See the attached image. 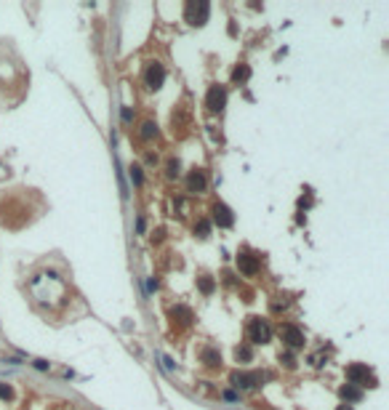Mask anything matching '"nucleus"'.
<instances>
[{"label":"nucleus","mask_w":389,"mask_h":410,"mask_svg":"<svg viewBox=\"0 0 389 410\" xmlns=\"http://www.w3.org/2000/svg\"><path fill=\"white\" fill-rule=\"evenodd\" d=\"M280 365H285L288 370H296V357H293V352H280Z\"/></svg>","instance_id":"obj_22"},{"label":"nucleus","mask_w":389,"mask_h":410,"mask_svg":"<svg viewBox=\"0 0 389 410\" xmlns=\"http://www.w3.org/2000/svg\"><path fill=\"white\" fill-rule=\"evenodd\" d=\"M168 317H171V322H174V325H182V328H190V325L194 322V314H192V309L187 306V304L171 306L168 309Z\"/></svg>","instance_id":"obj_12"},{"label":"nucleus","mask_w":389,"mask_h":410,"mask_svg":"<svg viewBox=\"0 0 389 410\" xmlns=\"http://www.w3.org/2000/svg\"><path fill=\"white\" fill-rule=\"evenodd\" d=\"M197 290L203 293V296H213L216 280H213V277H208V274H200V277H197Z\"/></svg>","instance_id":"obj_19"},{"label":"nucleus","mask_w":389,"mask_h":410,"mask_svg":"<svg viewBox=\"0 0 389 410\" xmlns=\"http://www.w3.org/2000/svg\"><path fill=\"white\" fill-rule=\"evenodd\" d=\"M309 205H312V195H309V189H307V197L299 200V211H307Z\"/></svg>","instance_id":"obj_26"},{"label":"nucleus","mask_w":389,"mask_h":410,"mask_svg":"<svg viewBox=\"0 0 389 410\" xmlns=\"http://www.w3.org/2000/svg\"><path fill=\"white\" fill-rule=\"evenodd\" d=\"M208 16H211V3H205V0H187L184 3V21L190 27H205Z\"/></svg>","instance_id":"obj_2"},{"label":"nucleus","mask_w":389,"mask_h":410,"mask_svg":"<svg viewBox=\"0 0 389 410\" xmlns=\"http://www.w3.org/2000/svg\"><path fill=\"white\" fill-rule=\"evenodd\" d=\"M32 365H35L37 370H51V362H45V360H35Z\"/></svg>","instance_id":"obj_29"},{"label":"nucleus","mask_w":389,"mask_h":410,"mask_svg":"<svg viewBox=\"0 0 389 410\" xmlns=\"http://www.w3.org/2000/svg\"><path fill=\"white\" fill-rule=\"evenodd\" d=\"M245 336L248 341H251L253 346H264L272 341V325L269 320H264V317H251L248 320V328H245Z\"/></svg>","instance_id":"obj_3"},{"label":"nucleus","mask_w":389,"mask_h":410,"mask_svg":"<svg viewBox=\"0 0 389 410\" xmlns=\"http://www.w3.org/2000/svg\"><path fill=\"white\" fill-rule=\"evenodd\" d=\"M235 362H237V365H248V362H253V346L251 344L235 346Z\"/></svg>","instance_id":"obj_17"},{"label":"nucleus","mask_w":389,"mask_h":410,"mask_svg":"<svg viewBox=\"0 0 389 410\" xmlns=\"http://www.w3.org/2000/svg\"><path fill=\"white\" fill-rule=\"evenodd\" d=\"M0 400H3V402H11V400H13L11 384H3V381H0Z\"/></svg>","instance_id":"obj_24"},{"label":"nucleus","mask_w":389,"mask_h":410,"mask_svg":"<svg viewBox=\"0 0 389 410\" xmlns=\"http://www.w3.org/2000/svg\"><path fill=\"white\" fill-rule=\"evenodd\" d=\"M134 118H136L134 107H120V120H123V126H134Z\"/></svg>","instance_id":"obj_23"},{"label":"nucleus","mask_w":389,"mask_h":410,"mask_svg":"<svg viewBox=\"0 0 389 410\" xmlns=\"http://www.w3.org/2000/svg\"><path fill=\"white\" fill-rule=\"evenodd\" d=\"M339 397L344 400V405H349V402H360L363 400V389H360V386H355V384H344L339 389Z\"/></svg>","instance_id":"obj_14"},{"label":"nucleus","mask_w":389,"mask_h":410,"mask_svg":"<svg viewBox=\"0 0 389 410\" xmlns=\"http://www.w3.org/2000/svg\"><path fill=\"white\" fill-rule=\"evenodd\" d=\"M264 373H245V370H235L229 376V384L235 386L237 392H251V389H259L261 381H264Z\"/></svg>","instance_id":"obj_8"},{"label":"nucleus","mask_w":389,"mask_h":410,"mask_svg":"<svg viewBox=\"0 0 389 410\" xmlns=\"http://www.w3.org/2000/svg\"><path fill=\"white\" fill-rule=\"evenodd\" d=\"M158 134H160V128L155 120H144L142 126H139V138H142V141H152V138H158Z\"/></svg>","instance_id":"obj_16"},{"label":"nucleus","mask_w":389,"mask_h":410,"mask_svg":"<svg viewBox=\"0 0 389 410\" xmlns=\"http://www.w3.org/2000/svg\"><path fill=\"white\" fill-rule=\"evenodd\" d=\"M179 176H182V162H179V157H171L166 162V179L168 181H176Z\"/></svg>","instance_id":"obj_20"},{"label":"nucleus","mask_w":389,"mask_h":410,"mask_svg":"<svg viewBox=\"0 0 389 410\" xmlns=\"http://www.w3.org/2000/svg\"><path fill=\"white\" fill-rule=\"evenodd\" d=\"M163 235H166V232H163V229H158V232H155V235H152V240H155V243H160V240H163Z\"/></svg>","instance_id":"obj_32"},{"label":"nucleus","mask_w":389,"mask_h":410,"mask_svg":"<svg viewBox=\"0 0 389 410\" xmlns=\"http://www.w3.org/2000/svg\"><path fill=\"white\" fill-rule=\"evenodd\" d=\"M142 83L147 91H160L163 83H166V67L160 64L158 59H150L144 64V72H142Z\"/></svg>","instance_id":"obj_4"},{"label":"nucleus","mask_w":389,"mask_h":410,"mask_svg":"<svg viewBox=\"0 0 389 410\" xmlns=\"http://www.w3.org/2000/svg\"><path fill=\"white\" fill-rule=\"evenodd\" d=\"M64 280H61L59 272L53 269H43V272H35L29 277V290L37 304H48V309L53 306H64L67 298H64Z\"/></svg>","instance_id":"obj_1"},{"label":"nucleus","mask_w":389,"mask_h":410,"mask_svg":"<svg viewBox=\"0 0 389 410\" xmlns=\"http://www.w3.org/2000/svg\"><path fill=\"white\" fill-rule=\"evenodd\" d=\"M280 338H283V344L288 346V352H299V349H304V344H307L304 330H301L299 325H293V322L280 325Z\"/></svg>","instance_id":"obj_6"},{"label":"nucleus","mask_w":389,"mask_h":410,"mask_svg":"<svg viewBox=\"0 0 389 410\" xmlns=\"http://www.w3.org/2000/svg\"><path fill=\"white\" fill-rule=\"evenodd\" d=\"M163 362H166L168 370H174V360H171V357H163Z\"/></svg>","instance_id":"obj_33"},{"label":"nucleus","mask_w":389,"mask_h":410,"mask_svg":"<svg viewBox=\"0 0 389 410\" xmlns=\"http://www.w3.org/2000/svg\"><path fill=\"white\" fill-rule=\"evenodd\" d=\"M347 381L355 384V386H371V389H376L379 386V378L376 373L368 368V365H360V362H355V365H347Z\"/></svg>","instance_id":"obj_5"},{"label":"nucleus","mask_w":389,"mask_h":410,"mask_svg":"<svg viewBox=\"0 0 389 410\" xmlns=\"http://www.w3.org/2000/svg\"><path fill=\"white\" fill-rule=\"evenodd\" d=\"M237 269H240V274H245V277H256L261 269V261H259V256H253V253L240 251L237 253Z\"/></svg>","instance_id":"obj_11"},{"label":"nucleus","mask_w":389,"mask_h":410,"mask_svg":"<svg viewBox=\"0 0 389 410\" xmlns=\"http://www.w3.org/2000/svg\"><path fill=\"white\" fill-rule=\"evenodd\" d=\"M229 80H232V86H245V83L251 80V67H248V64H235Z\"/></svg>","instance_id":"obj_15"},{"label":"nucleus","mask_w":389,"mask_h":410,"mask_svg":"<svg viewBox=\"0 0 389 410\" xmlns=\"http://www.w3.org/2000/svg\"><path fill=\"white\" fill-rule=\"evenodd\" d=\"M200 362L205 368H221V352L216 346H203L200 349Z\"/></svg>","instance_id":"obj_13"},{"label":"nucleus","mask_w":389,"mask_h":410,"mask_svg":"<svg viewBox=\"0 0 389 410\" xmlns=\"http://www.w3.org/2000/svg\"><path fill=\"white\" fill-rule=\"evenodd\" d=\"M136 232H139V235H144V232H147V221H144V216H139V219H136Z\"/></svg>","instance_id":"obj_28"},{"label":"nucleus","mask_w":389,"mask_h":410,"mask_svg":"<svg viewBox=\"0 0 389 410\" xmlns=\"http://www.w3.org/2000/svg\"><path fill=\"white\" fill-rule=\"evenodd\" d=\"M128 176H131V184H134V187L139 189L144 184V168L139 165V162H134V165L128 168Z\"/></svg>","instance_id":"obj_21"},{"label":"nucleus","mask_w":389,"mask_h":410,"mask_svg":"<svg viewBox=\"0 0 389 410\" xmlns=\"http://www.w3.org/2000/svg\"><path fill=\"white\" fill-rule=\"evenodd\" d=\"M192 232H194V237H197V240H208V237H211V221H208V219H197V221H194V227H192Z\"/></svg>","instance_id":"obj_18"},{"label":"nucleus","mask_w":389,"mask_h":410,"mask_svg":"<svg viewBox=\"0 0 389 410\" xmlns=\"http://www.w3.org/2000/svg\"><path fill=\"white\" fill-rule=\"evenodd\" d=\"M291 301H272V312H280V309H288Z\"/></svg>","instance_id":"obj_27"},{"label":"nucleus","mask_w":389,"mask_h":410,"mask_svg":"<svg viewBox=\"0 0 389 410\" xmlns=\"http://www.w3.org/2000/svg\"><path fill=\"white\" fill-rule=\"evenodd\" d=\"M211 227L216 224V227L219 229H232L235 227V213H232V208L229 205H224V203H219V200H216V203L211 205Z\"/></svg>","instance_id":"obj_9"},{"label":"nucleus","mask_w":389,"mask_h":410,"mask_svg":"<svg viewBox=\"0 0 389 410\" xmlns=\"http://www.w3.org/2000/svg\"><path fill=\"white\" fill-rule=\"evenodd\" d=\"M144 162H147V165H150V168H152V165H158V162H160L158 152H147V154H144Z\"/></svg>","instance_id":"obj_25"},{"label":"nucleus","mask_w":389,"mask_h":410,"mask_svg":"<svg viewBox=\"0 0 389 410\" xmlns=\"http://www.w3.org/2000/svg\"><path fill=\"white\" fill-rule=\"evenodd\" d=\"M336 410H355V408H352V405H339Z\"/></svg>","instance_id":"obj_34"},{"label":"nucleus","mask_w":389,"mask_h":410,"mask_svg":"<svg viewBox=\"0 0 389 410\" xmlns=\"http://www.w3.org/2000/svg\"><path fill=\"white\" fill-rule=\"evenodd\" d=\"M155 290H158V280L150 277V282H147V293H155Z\"/></svg>","instance_id":"obj_31"},{"label":"nucleus","mask_w":389,"mask_h":410,"mask_svg":"<svg viewBox=\"0 0 389 410\" xmlns=\"http://www.w3.org/2000/svg\"><path fill=\"white\" fill-rule=\"evenodd\" d=\"M224 400H229V402H240V394H237V392H224Z\"/></svg>","instance_id":"obj_30"},{"label":"nucleus","mask_w":389,"mask_h":410,"mask_svg":"<svg viewBox=\"0 0 389 410\" xmlns=\"http://www.w3.org/2000/svg\"><path fill=\"white\" fill-rule=\"evenodd\" d=\"M227 88L219 86V83H213L211 88H208V94H205V107H208V112L211 115H221L224 110H227Z\"/></svg>","instance_id":"obj_7"},{"label":"nucleus","mask_w":389,"mask_h":410,"mask_svg":"<svg viewBox=\"0 0 389 410\" xmlns=\"http://www.w3.org/2000/svg\"><path fill=\"white\" fill-rule=\"evenodd\" d=\"M184 184H187V192H190V195H205V192H208V173H205V168L194 165L192 171L187 173Z\"/></svg>","instance_id":"obj_10"}]
</instances>
